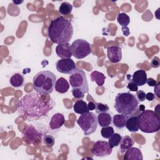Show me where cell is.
Masks as SVG:
<instances>
[{
    "mask_svg": "<svg viewBox=\"0 0 160 160\" xmlns=\"http://www.w3.org/2000/svg\"><path fill=\"white\" fill-rule=\"evenodd\" d=\"M49 94L36 91L25 94L17 103L19 116L28 121L38 120L46 116L55 104Z\"/></svg>",
    "mask_w": 160,
    "mask_h": 160,
    "instance_id": "6da1fadb",
    "label": "cell"
},
{
    "mask_svg": "<svg viewBox=\"0 0 160 160\" xmlns=\"http://www.w3.org/2000/svg\"><path fill=\"white\" fill-rule=\"evenodd\" d=\"M48 35L53 43H69L73 35L72 23L64 17L59 16L51 21L48 28Z\"/></svg>",
    "mask_w": 160,
    "mask_h": 160,
    "instance_id": "7a4b0ae2",
    "label": "cell"
},
{
    "mask_svg": "<svg viewBox=\"0 0 160 160\" xmlns=\"http://www.w3.org/2000/svg\"><path fill=\"white\" fill-rule=\"evenodd\" d=\"M139 101L136 96L129 92H119L115 98L114 108L121 114L129 116L137 110Z\"/></svg>",
    "mask_w": 160,
    "mask_h": 160,
    "instance_id": "3957f363",
    "label": "cell"
},
{
    "mask_svg": "<svg viewBox=\"0 0 160 160\" xmlns=\"http://www.w3.org/2000/svg\"><path fill=\"white\" fill-rule=\"evenodd\" d=\"M56 81V76L52 72L41 71L33 78V88L38 92L51 94L54 90Z\"/></svg>",
    "mask_w": 160,
    "mask_h": 160,
    "instance_id": "277c9868",
    "label": "cell"
},
{
    "mask_svg": "<svg viewBox=\"0 0 160 160\" xmlns=\"http://www.w3.org/2000/svg\"><path fill=\"white\" fill-rule=\"evenodd\" d=\"M139 129L145 133H154L160 129V119L153 111L147 109L138 116Z\"/></svg>",
    "mask_w": 160,
    "mask_h": 160,
    "instance_id": "5b68a950",
    "label": "cell"
},
{
    "mask_svg": "<svg viewBox=\"0 0 160 160\" xmlns=\"http://www.w3.org/2000/svg\"><path fill=\"white\" fill-rule=\"evenodd\" d=\"M76 122L86 136L94 133L97 129L98 119L92 112L88 111L81 114Z\"/></svg>",
    "mask_w": 160,
    "mask_h": 160,
    "instance_id": "8992f818",
    "label": "cell"
},
{
    "mask_svg": "<svg viewBox=\"0 0 160 160\" xmlns=\"http://www.w3.org/2000/svg\"><path fill=\"white\" fill-rule=\"evenodd\" d=\"M69 83L72 89H79L84 93L89 92V86L86 74L83 70L76 69L69 77Z\"/></svg>",
    "mask_w": 160,
    "mask_h": 160,
    "instance_id": "52a82bcc",
    "label": "cell"
},
{
    "mask_svg": "<svg viewBox=\"0 0 160 160\" xmlns=\"http://www.w3.org/2000/svg\"><path fill=\"white\" fill-rule=\"evenodd\" d=\"M72 55L76 59H81L91 53L90 44L83 39L75 40L71 45Z\"/></svg>",
    "mask_w": 160,
    "mask_h": 160,
    "instance_id": "ba28073f",
    "label": "cell"
},
{
    "mask_svg": "<svg viewBox=\"0 0 160 160\" xmlns=\"http://www.w3.org/2000/svg\"><path fill=\"white\" fill-rule=\"evenodd\" d=\"M112 148L108 142L99 140L93 144L91 152L95 156L102 158L110 155L112 153Z\"/></svg>",
    "mask_w": 160,
    "mask_h": 160,
    "instance_id": "9c48e42d",
    "label": "cell"
},
{
    "mask_svg": "<svg viewBox=\"0 0 160 160\" xmlns=\"http://www.w3.org/2000/svg\"><path fill=\"white\" fill-rule=\"evenodd\" d=\"M57 71L62 74H71L76 69V64L71 58L61 59L56 63Z\"/></svg>",
    "mask_w": 160,
    "mask_h": 160,
    "instance_id": "30bf717a",
    "label": "cell"
},
{
    "mask_svg": "<svg viewBox=\"0 0 160 160\" xmlns=\"http://www.w3.org/2000/svg\"><path fill=\"white\" fill-rule=\"evenodd\" d=\"M42 136V134L40 132H38L35 128L32 125L30 124L28 126L26 130L25 131L24 133L23 134V139L26 138L30 141V143L33 144H36L35 141H38V142H41V138Z\"/></svg>",
    "mask_w": 160,
    "mask_h": 160,
    "instance_id": "8fae6325",
    "label": "cell"
},
{
    "mask_svg": "<svg viewBox=\"0 0 160 160\" xmlns=\"http://www.w3.org/2000/svg\"><path fill=\"white\" fill-rule=\"evenodd\" d=\"M107 55L112 63H117L122 59V50L119 46H112L107 49Z\"/></svg>",
    "mask_w": 160,
    "mask_h": 160,
    "instance_id": "7c38bea8",
    "label": "cell"
},
{
    "mask_svg": "<svg viewBox=\"0 0 160 160\" xmlns=\"http://www.w3.org/2000/svg\"><path fill=\"white\" fill-rule=\"evenodd\" d=\"M56 52L61 59L71 58L72 56L71 48L69 43L58 44L56 48Z\"/></svg>",
    "mask_w": 160,
    "mask_h": 160,
    "instance_id": "4fadbf2b",
    "label": "cell"
},
{
    "mask_svg": "<svg viewBox=\"0 0 160 160\" xmlns=\"http://www.w3.org/2000/svg\"><path fill=\"white\" fill-rule=\"evenodd\" d=\"M65 122V119L62 114L58 112L54 114L49 123V127L51 130H55L61 128Z\"/></svg>",
    "mask_w": 160,
    "mask_h": 160,
    "instance_id": "5bb4252c",
    "label": "cell"
},
{
    "mask_svg": "<svg viewBox=\"0 0 160 160\" xmlns=\"http://www.w3.org/2000/svg\"><path fill=\"white\" fill-rule=\"evenodd\" d=\"M124 160H142L143 156L141 151L136 147H131L128 149L124 155Z\"/></svg>",
    "mask_w": 160,
    "mask_h": 160,
    "instance_id": "9a60e30c",
    "label": "cell"
},
{
    "mask_svg": "<svg viewBox=\"0 0 160 160\" xmlns=\"http://www.w3.org/2000/svg\"><path fill=\"white\" fill-rule=\"evenodd\" d=\"M147 79L146 72L144 70L139 69L134 72L131 81L135 83L138 86H142L146 83Z\"/></svg>",
    "mask_w": 160,
    "mask_h": 160,
    "instance_id": "2e32d148",
    "label": "cell"
},
{
    "mask_svg": "<svg viewBox=\"0 0 160 160\" xmlns=\"http://www.w3.org/2000/svg\"><path fill=\"white\" fill-rule=\"evenodd\" d=\"M54 88L56 91L61 94H64L68 92L69 90V84L64 78L61 77L56 80Z\"/></svg>",
    "mask_w": 160,
    "mask_h": 160,
    "instance_id": "e0dca14e",
    "label": "cell"
},
{
    "mask_svg": "<svg viewBox=\"0 0 160 160\" xmlns=\"http://www.w3.org/2000/svg\"><path fill=\"white\" fill-rule=\"evenodd\" d=\"M125 126L129 132H138L139 131L138 116H131L128 118Z\"/></svg>",
    "mask_w": 160,
    "mask_h": 160,
    "instance_id": "ac0fdd59",
    "label": "cell"
},
{
    "mask_svg": "<svg viewBox=\"0 0 160 160\" xmlns=\"http://www.w3.org/2000/svg\"><path fill=\"white\" fill-rule=\"evenodd\" d=\"M9 82L14 88H21L24 84V77L20 73H15L11 77Z\"/></svg>",
    "mask_w": 160,
    "mask_h": 160,
    "instance_id": "d6986e66",
    "label": "cell"
},
{
    "mask_svg": "<svg viewBox=\"0 0 160 160\" xmlns=\"http://www.w3.org/2000/svg\"><path fill=\"white\" fill-rule=\"evenodd\" d=\"M98 123L101 127L108 126L111 125L112 122V117L110 114L106 112H101L97 116Z\"/></svg>",
    "mask_w": 160,
    "mask_h": 160,
    "instance_id": "ffe728a7",
    "label": "cell"
},
{
    "mask_svg": "<svg viewBox=\"0 0 160 160\" xmlns=\"http://www.w3.org/2000/svg\"><path fill=\"white\" fill-rule=\"evenodd\" d=\"M133 139L129 136H125L122 138L121 142L119 143V150L121 153L125 152L128 149L131 148L134 145Z\"/></svg>",
    "mask_w": 160,
    "mask_h": 160,
    "instance_id": "44dd1931",
    "label": "cell"
},
{
    "mask_svg": "<svg viewBox=\"0 0 160 160\" xmlns=\"http://www.w3.org/2000/svg\"><path fill=\"white\" fill-rule=\"evenodd\" d=\"M128 118V116H124L121 114H115L112 119V123L117 128L122 129L125 127Z\"/></svg>",
    "mask_w": 160,
    "mask_h": 160,
    "instance_id": "7402d4cb",
    "label": "cell"
},
{
    "mask_svg": "<svg viewBox=\"0 0 160 160\" xmlns=\"http://www.w3.org/2000/svg\"><path fill=\"white\" fill-rule=\"evenodd\" d=\"M73 109L74 112L79 114H82L89 111L86 102L81 99L77 100L74 102L73 105Z\"/></svg>",
    "mask_w": 160,
    "mask_h": 160,
    "instance_id": "603a6c76",
    "label": "cell"
},
{
    "mask_svg": "<svg viewBox=\"0 0 160 160\" xmlns=\"http://www.w3.org/2000/svg\"><path fill=\"white\" fill-rule=\"evenodd\" d=\"M90 77L91 81L95 82L99 86H101L104 84L106 79V77L104 74L98 71H92L90 75Z\"/></svg>",
    "mask_w": 160,
    "mask_h": 160,
    "instance_id": "cb8c5ba5",
    "label": "cell"
},
{
    "mask_svg": "<svg viewBox=\"0 0 160 160\" xmlns=\"http://www.w3.org/2000/svg\"><path fill=\"white\" fill-rule=\"evenodd\" d=\"M72 10V6L68 2H62L59 8V12L62 15H69L71 14Z\"/></svg>",
    "mask_w": 160,
    "mask_h": 160,
    "instance_id": "d4e9b609",
    "label": "cell"
},
{
    "mask_svg": "<svg viewBox=\"0 0 160 160\" xmlns=\"http://www.w3.org/2000/svg\"><path fill=\"white\" fill-rule=\"evenodd\" d=\"M117 21H118V22L122 27L128 26V25L130 22V18L127 14L124 12H121L118 14L117 16Z\"/></svg>",
    "mask_w": 160,
    "mask_h": 160,
    "instance_id": "484cf974",
    "label": "cell"
},
{
    "mask_svg": "<svg viewBox=\"0 0 160 160\" xmlns=\"http://www.w3.org/2000/svg\"><path fill=\"white\" fill-rule=\"evenodd\" d=\"M122 139V136L118 133H113L111 136L109 138L108 142L112 147H117L119 145L121 140Z\"/></svg>",
    "mask_w": 160,
    "mask_h": 160,
    "instance_id": "4316f807",
    "label": "cell"
},
{
    "mask_svg": "<svg viewBox=\"0 0 160 160\" xmlns=\"http://www.w3.org/2000/svg\"><path fill=\"white\" fill-rule=\"evenodd\" d=\"M114 132V131L113 128L110 126L102 127L101 130V134L102 137L106 139H109Z\"/></svg>",
    "mask_w": 160,
    "mask_h": 160,
    "instance_id": "83f0119b",
    "label": "cell"
},
{
    "mask_svg": "<svg viewBox=\"0 0 160 160\" xmlns=\"http://www.w3.org/2000/svg\"><path fill=\"white\" fill-rule=\"evenodd\" d=\"M42 141L43 143L49 148L52 147L55 142L54 138L51 135H44L43 136Z\"/></svg>",
    "mask_w": 160,
    "mask_h": 160,
    "instance_id": "f1b7e54d",
    "label": "cell"
},
{
    "mask_svg": "<svg viewBox=\"0 0 160 160\" xmlns=\"http://www.w3.org/2000/svg\"><path fill=\"white\" fill-rule=\"evenodd\" d=\"M95 110L98 113L106 112L108 111H109V107L107 104H104L101 102H98L96 104Z\"/></svg>",
    "mask_w": 160,
    "mask_h": 160,
    "instance_id": "f546056e",
    "label": "cell"
},
{
    "mask_svg": "<svg viewBox=\"0 0 160 160\" xmlns=\"http://www.w3.org/2000/svg\"><path fill=\"white\" fill-rule=\"evenodd\" d=\"M72 94L75 98L82 99L84 97V92L79 89H72Z\"/></svg>",
    "mask_w": 160,
    "mask_h": 160,
    "instance_id": "4dcf8cb0",
    "label": "cell"
},
{
    "mask_svg": "<svg viewBox=\"0 0 160 160\" xmlns=\"http://www.w3.org/2000/svg\"><path fill=\"white\" fill-rule=\"evenodd\" d=\"M136 98L138 99V101H141L142 102L145 100L146 99V93L144 91H142V90H139L136 91Z\"/></svg>",
    "mask_w": 160,
    "mask_h": 160,
    "instance_id": "1f68e13d",
    "label": "cell"
},
{
    "mask_svg": "<svg viewBox=\"0 0 160 160\" xmlns=\"http://www.w3.org/2000/svg\"><path fill=\"white\" fill-rule=\"evenodd\" d=\"M151 65L152 68H157L160 65V60H159V58L157 56H155L154 57L152 60H151Z\"/></svg>",
    "mask_w": 160,
    "mask_h": 160,
    "instance_id": "d6a6232c",
    "label": "cell"
},
{
    "mask_svg": "<svg viewBox=\"0 0 160 160\" xmlns=\"http://www.w3.org/2000/svg\"><path fill=\"white\" fill-rule=\"evenodd\" d=\"M127 88L129 90L131 91H136V92L138 90V86L131 81L128 84Z\"/></svg>",
    "mask_w": 160,
    "mask_h": 160,
    "instance_id": "836d02e7",
    "label": "cell"
},
{
    "mask_svg": "<svg viewBox=\"0 0 160 160\" xmlns=\"http://www.w3.org/2000/svg\"><path fill=\"white\" fill-rule=\"evenodd\" d=\"M146 83L148 84V86L152 87V86H156V84H157V81L156 80H154L153 78H149L147 79Z\"/></svg>",
    "mask_w": 160,
    "mask_h": 160,
    "instance_id": "e575fe53",
    "label": "cell"
},
{
    "mask_svg": "<svg viewBox=\"0 0 160 160\" xmlns=\"http://www.w3.org/2000/svg\"><path fill=\"white\" fill-rule=\"evenodd\" d=\"M96 102H94V101H90L89 102V103L87 104L88 106V109L89 111L94 110L96 109Z\"/></svg>",
    "mask_w": 160,
    "mask_h": 160,
    "instance_id": "d590c367",
    "label": "cell"
},
{
    "mask_svg": "<svg viewBox=\"0 0 160 160\" xmlns=\"http://www.w3.org/2000/svg\"><path fill=\"white\" fill-rule=\"evenodd\" d=\"M159 85H160V82H158L156 86H154V93L155 94L154 95H156L158 98H160V94H159Z\"/></svg>",
    "mask_w": 160,
    "mask_h": 160,
    "instance_id": "8d00e7d4",
    "label": "cell"
},
{
    "mask_svg": "<svg viewBox=\"0 0 160 160\" xmlns=\"http://www.w3.org/2000/svg\"><path fill=\"white\" fill-rule=\"evenodd\" d=\"M146 99L149 101H151L155 99V95L152 92H148L146 94Z\"/></svg>",
    "mask_w": 160,
    "mask_h": 160,
    "instance_id": "74e56055",
    "label": "cell"
},
{
    "mask_svg": "<svg viewBox=\"0 0 160 160\" xmlns=\"http://www.w3.org/2000/svg\"><path fill=\"white\" fill-rule=\"evenodd\" d=\"M121 29H122V31L123 34H124L125 36H128L129 34V33H130L129 28L128 26H123V27H122Z\"/></svg>",
    "mask_w": 160,
    "mask_h": 160,
    "instance_id": "f35d334b",
    "label": "cell"
},
{
    "mask_svg": "<svg viewBox=\"0 0 160 160\" xmlns=\"http://www.w3.org/2000/svg\"><path fill=\"white\" fill-rule=\"evenodd\" d=\"M12 2L16 5H19L23 2V1H12Z\"/></svg>",
    "mask_w": 160,
    "mask_h": 160,
    "instance_id": "ab89813d",
    "label": "cell"
},
{
    "mask_svg": "<svg viewBox=\"0 0 160 160\" xmlns=\"http://www.w3.org/2000/svg\"><path fill=\"white\" fill-rule=\"evenodd\" d=\"M159 9H160V8H158L157 10H156V11L155 12V16H156V18L158 19H159V18L158 17V16H159Z\"/></svg>",
    "mask_w": 160,
    "mask_h": 160,
    "instance_id": "60d3db41",
    "label": "cell"
},
{
    "mask_svg": "<svg viewBox=\"0 0 160 160\" xmlns=\"http://www.w3.org/2000/svg\"><path fill=\"white\" fill-rule=\"evenodd\" d=\"M139 110H140V111H143L144 110H145L144 106V105H142V104L140 105V106H139Z\"/></svg>",
    "mask_w": 160,
    "mask_h": 160,
    "instance_id": "b9f144b4",
    "label": "cell"
}]
</instances>
